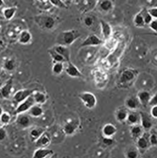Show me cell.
<instances>
[{
    "mask_svg": "<svg viewBox=\"0 0 157 158\" xmlns=\"http://www.w3.org/2000/svg\"><path fill=\"white\" fill-rule=\"evenodd\" d=\"M65 72L67 73L68 75H69L70 77L72 78H81L83 77V74L81 73V71L77 69V67L74 64H72L70 61L67 62V67L65 69Z\"/></svg>",
    "mask_w": 157,
    "mask_h": 158,
    "instance_id": "obj_14",
    "label": "cell"
},
{
    "mask_svg": "<svg viewBox=\"0 0 157 158\" xmlns=\"http://www.w3.org/2000/svg\"><path fill=\"white\" fill-rule=\"evenodd\" d=\"M116 133H117V127L110 123L106 124L102 128L103 137H112Z\"/></svg>",
    "mask_w": 157,
    "mask_h": 158,
    "instance_id": "obj_21",
    "label": "cell"
},
{
    "mask_svg": "<svg viewBox=\"0 0 157 158\" xmlns=\"http://www.w3.org/2000/svg\"><path fill=\"white\" fill-rule=\"evenodd\" d=\"M28 111H29V114L33 118H39L43 114V109L41 106V105L35 104V103L30 107Z\"/></svg>",
    "mask_w": 157,
    "mask_h": 158,
    "instance_id": "obj_25",
    "label": "cell"
},
{
    "mask_svg": "<svg viewBox=\"0 0 157 158\" xmlns=\"http://www.w3.org/2000/svg\"><path fill=\"white\" fill-rule=\"evenodd\" d=\"M124 104H125V107L127 108L128 110H130V111H136L142 106L137 97L134 96V95L127 97L126 99H125Z\"/></svg>",
    "mask_w": 157,
    "mask_h": 158,
    "instance_id": "obj_9",
    "label": "cell"
},
{
    "mask_svg": "<svg viewBox=\"0 0 157 158\" xmlns=\"http://www.w3.org/2000/svg\"><path fill=\"white\" fill-rule=\"evenodd\" d=\"M138 71L132 69H126L123 71L120 77V83L122 85H127V84H132L134 81L137 78Z\"/></svg>",
    "mask_w": 157,
    "mask_h": 158,
    "instance_id": "obj_2",
    "label": "cell"
},
{
    "mask_svg": "<svg viewBox=\"0 0 157 158\" xmlns=\"http://www.w3.org/2000/svg\"><path fill=\"white\" fill-rule=\"evenodd\" d=\"M10 115L8 112H3L0 116V122L3 124H8L10 122Z\"/></svg>",
    "mask_w": 157,
    "mask_h": 158,
    "instance_id": "obj_36",
    "label": "cell"
},
{
    "mask_svg": "<svg viewBox=\"0 0 157 158\" xmlns=\"http://www.w3.org/2000/svg\"><path fill=\"white\" fill-rule=\"evenodd\" d=\"M49 1H50V3H51L53 5H55L56 7H60V8H67V7H68V6L62 2V0H49Z\"/></svg>",
    "mask_w": 157,
    "mask_h": 158,
    "instance_id": "obj_37",
    "label": "cell"
},
{
    "mask_svg": "<svg viewBox=\"0 0 157 158\" xmlns=\"http://www.w3.org/2000/svg\"><path fill=\"white\" fill-rule=\"evenodd\" d=\"M4 4V0H0V7H2V6H3Z\"/></svg>",
    "mask_w": 157,
    "mask_h": 158,
    "instance_id": "obj_46",
    "label": "cell"
},
{
    "mask_svg": "<svg viewBox=\"0 0 157 158\" xmlns=\"http://www.w3.org/2000/svg\"><path fill=\"white\" fill-rule=\"evenodd\" d=\"M40 1H43V0H40Z\"/></svg>",
    "mask_w": 157,
    "mask_h": 158,
    "instance_id": "obj_50",
    "label": "cell"
},
{
    "mask_svg": "<svg viewBox=\"0 0 157 158\" xmlns=\"http://www.w3.org/2000/svg\"><path fill=\"white\" fill-rule=\"evenodd\" d=\"M134 24L136 27H138V28H143V27H144L145 23H144V20H143V14L142 12H138L136 14V16L134 17Z\"/></svg>",
    "mask_w": 157,
    "mask_h": 158,
    "instance_id": "obj_30",
    "label": "cell"
},
{
    "mask_svg": "<svg viewBox=\"0 0 157 158\" xmlns=\"http://www.w3.org/2000/svg\"><path fill=\"white\" fill-rule=\"evenodd\" d=\"M4 112V111H3V109H2V107H0V116H1V114Z\"/></svg>",
    "mask_w": 157,
    "mask_h": 158,
    "instance_id": "obj_47",
    "label": "cell"
},
{
    "mask_svg": "<svg viewBox=\"0 0 157 158\" xmlns=\"http://www.w3.org/2000/svg\"><path fill=\"white\" fill-rule=\"evenodd\" d=\"M128 113H129V110L126 107H120L115 112V118H116L117 121H118L120 123H123L127 119Z\"/></svg>",
    "mask_w": 157,
    "mask_h": 158,
    "instance_id": "obj_18",
    "label": "cell"
},
{
    "mask_svg": "<svg viewBox=\"0 0 157 158\" xmlns=\"http://www.w3.org/2000/svg\"><path fill=\"white\" fill-rule=\"evenodd\" d=\"M38 25L43 27V29L51 30L55 25V19L51 16H44L39 17V22L37 21Z\"/></svg>",
    "mask_w": 157,
    "mask_h": 158,
    "instance_id": "obj_7",
    "label": "cell"
},
{
    "mask_svg": "<svg viewBox=\"0 0 157 158\" xmlns=\"http://www.w3.org/2000/svg\"><path fill=\"white\" fill-rule=\"evenodd\" d=\"M51 143L50 134L44 131V132L35 141V145L36 148H47Z\"/></svg>",
    "mask_w": 157,
    "mask_h": 158,
    "instance_id": "obj_5",
    "label": "cell"
},
{
    "mask_svg": "<svg viewBox=\"0 0 157 158\" xmlns=\"http://www.w3.org/2000/svg\"><path fill=\"white\" fill-rule=\"evenodd\" d=\"M136 97L138 98V100L140 101L141 105L143 106H148V104H149V99H150V97H151V94H150V93H149V91L141 90V91H139V92L137 93Z\"/></svg>",
    "mask_w": 157,
    "mask_h": 158,
    "instance_id": "obj_17",
    "label": "cell"
},
{
    "mask_svg": "<svg viewBox=\"0 0 157 158\" xmlns=\"http://www.w3.org/2000/svg\"><path fill=\"white\" fill-rule=\"evenodd\" d=\"M17 7H8L3 10V15L6 20H11L17 12Z\"/></svg>",
    "mask_w": 157,
    "mask_h": 158,
    "instance_id": "obj_28",
    "label": "cell"
},
{
    "mask_svg": "<svg viewBox=\"0 0 157 158\" xmlns=\"http://www.w3.org/2000/svg\"><path fill=\"white\" fill-rule=\"evenodd\" d=\"M149 28L153 30L154 32H156L157 31V19H153L152 21L150 22L149 23Z\"/></svg>",
    "mask_w": 157,
    "mask_h": 158,
    "instance_id": "obj_42",
    "label": "cell"
},
{
    "mask_svg": "<svg viewBox=\"0 0 157 158\" xmlns=\"http://www.w3.org/2000/svg\"><path fill=\"white\" fill-rule=\"evenodd\" d=\"M32 40V35L28 30H22L18 36V43L23 45L29 44Z\"/></svg>",
    "mask_w": 157,
    "mask_h": 158,
    "instance_id": "obj_22",
    "label": "cell"
},
{
    "mask_svg": "<svg viewBox=\"0 0 157 158\" xmlns=\"http://www.w3.org/2000/svg\"><path fill=\"white\" fill-rule=\"evenodd\" d=\"M98 7L104 12H108L113 9V3L111 0H99Z\"/></svg>",
    "mask_w": 157,
    "mask_h": 158,
    "instance_id": "obj_24",
    "label": "cell"
},
{
    "mask_svg": "<svg viewBox=\"0 0 157 158\" xmlns=\"http://www.w3.org/2000/svg\"><path fill=\"white\" fill-rule=\"evenodd\" d=\"M114 143V140L112 139V137H103V143L106 146L111 145L112 143Z\"/></svg>",
    "mask_w": 157,
    "mask_h": 158,
    "instance_id": "obj_40",
    "label": "cell"
},
{
    "mask_svg": "<svg viewBox=\"0 0 157 158\" xmlns=\"http://www.w3.org/2000/svg\"><path fill=\"white\" fill-rule=\"evenodd\" d=\"M55 154L54 150H49L47 148H37L33 154V158H46L50 157Z\"/></svg>",
    "mask_w": 157,
    "mask_h": 158,
    "instance_id": "obj_16",
    "label": "cell"
},
{
    "mask_svg": "<svg viewBox=\"0 0 157 158\" xmlns=\"http://www.w3.org/2000/svg\"><path fill=\"white\" fill-rule=\"evenodd\" d=\"M44 131H45V130H43V129L42 128H39V127H34V128H32L30 131V139H31L32 141L35 142L43 132H44Z\"/></svg>",
    "mask_w": 157,
    "mask_h": 158,
    "instance_id": "obj_29",
    "label": "cell"
},
{
    "mask_svg": "<svg viewBox=\"0 0 157 158\" xmlns=\"http://www.w3.org/2000/svg\"><path fill=\"white\" fill-rule=\"evenodd\" d=\"M100 26H101L104 39L107 40V39L110 38V35L112 34V29H111V26L110 25V23L105 22V20H101L100 21Z\"/></svg>",
    "mask_w": 157,
    "mask_h": 158,
    "instance_id": "obj_20",
    "label": "cell"
},
{
    "mask_svg": "<svg viewBox=\"0 0 157 158\" xmlns=\"http://www.w3.org/2000/svg\"><path fill=\"white\" fill-rule=\"evenodd\" d=\"M12 85H13V80L12 79H9L8 81L5 82L2 88L0 90V94L4 98H10V94L12 92Z\"/></svg>",
    "mask_w": 157,
    "mask_h": 158,
    "instance_id": "obj_15",
    "label": "cell"
},
{
    "mask_svg": "<svg viewBox=\"0 0 157 158\" xmlns=\"http://www.w3.org/2000/svg\"><path fill=\"white\" fill-rule=\"evenodd\" d=\"M48 54L51 56V58L54 60V62H66V60H65L63 57L60 56V55H59L57 52H55L53 48L52 49H48Z\"/></svg>",
    "mask_w": 157,
    "mask_h": 158,
    "instance_id": "obj_31",
    "label": "cell"
},
{
    "mask_svg": "<svg viewBox=\"0 0 157 158\" xmlns=\"http://www.w3.org/2000/svg\"><path fill=\"white\" fill-rule=\"evenodd\" d=\"M149 14L153 17V19H157V7H152L147 10Z\"/></svg>",
    "mask_w": 157,
    "mask_h": 158,
    "instance_id": "obj_39",
    "label": "cell"
},
{
    "mask_svg": "<svg viewBox=\"0 0 157 158\" xmlns=\"http://www.w3.org/2000/svg\"><path fill=\"white\" fill-rule=\"evenodd\" d=\"M7 132H6V130L4 127H0V142L4 141L6 137Z\"/></svg>",
    "mask_w": 157,
    "mask_h": 158,
    "instance_id": "obj_44",
    "label": "cell"
},
{
    "mask_svg": "<svg viewBox=\"0 0 157 158\" xmlns=\"http://www.w3.org/2000/svg\"><path fill=\"white\" fill-rule=\"evenodd\" d=\"M16 67L15 64V60L13 59H7L4 60V69L7 71H13Z\"/></svg>",
    "mask_w": 157,
    "mask_h": 158,
    "instance_id": "obj_34",
    "label": "cell"
},
{
    "mask_svg": "<svg viewBox=\"0 0 157 158\" xmlns=\"http://www.w3.org/2000/svg\"><path fill=\"white\" fill-rule=\"evenodd\" d=\"M150 116L153 118H157V106H154L150 110Z\"/></svg>",
    "mask_w": 157,
    "mask_h": 158,
    "instance_id": "obj_45",
    "label": "cell"
},
{
    "mask_svg": "<svg viewBox=\"0 0 157 158\" xmlns=\"http://www.w3.org/2000/svg\"><path fill=\"white\" fill-rule=\"evenodd\" d=\"M66 1H67L68 3H71V2H72L73 0H66Z\"/></svg>",
    "mask_w": 157,
    "mask_h": 158,
    "instance_id": "obj_48",
    "label": "cell"
},
{
    "mask_svg": "<svg viewBox=\"0 0 157 158\" xmlns=\"http://www.w3.org/2000/svg\"><path fill=\"white\" fill-rule=\"evenodd\" d=\"M0 73H1V69H0Z\"/></svg>",
    "mask_w": 157,
    "mask_h": 158,
    "instance_id": "obj_49",
    "label": "cell"
},
{
    "mask_svg": "<svg viewBox=\"0 0 157 158\" xmlns=\"http://www.w3.org/2000/svg\"><path fill=\"white\" fill-rule=\"evenodd\" d=\"M149 106H157V95L156 94H154L153 96L150 97V99H149Z\"/></svg>",
    "mask_w": 157,
    "mask_h": 158,
    "instance_id": "obj_41",
    "label": "cell"
},
{
    "mask_svg": "<svg viewBox=\"0 0 157 158\" xmlns=\"http://www.w3.org/2000/svg\"><path fill=\"white\" fill-rule=\"evenodd\" d=\"M140 124L145 131H149L153 127V122L151 119V116L147 112H140Z\"/></svg>",
    "mask_w": 157,
    "mask_h": 158,
    "instance_id": "obj_11",
    "label": "cell"
},
{
    "mask_svg": "<svg viewBox=\"0 0 157 158\" xmlns=\"http://www.w3.org/2000/svg\"><path fill=\"white\" fill-rule=\"evenodd\" d=\"M80 126V122L79 120H70L64 124L63 131L66 135L68 136H72L74 133L76 132V131Z\"/></svg>",
    "mask_w": 157,
    "mask_h": 158,
    "instance_id": "obj_6",
    "label": "cell"
},
{
    "mask_svg": "<svg viewBox=\"0 0 157 158\" xmlns=\"http://www.w3.org/2000/svg\"><path fill=\"white\" fill-rule=\"evenodd\" d=\"M18 117L17 118V125H19L22 128H27L29 127L31 124V120H30V116L26 115V114H17Z\"/></svg>",
    "mask_w": 157,
    "mask_h": 158,
    "instance_id": "obj_19",
    "label": "cell"
},
{
    "mask_svg": "<svg viewBox=\"0 0 157 158\" xmlns=\"http://www.w3.org/2000/svg\"><path fill=\"white\" fill-rule=\"evenodd\" d=\"M149 144L151 146H155L157 144V136L155 133H151L149 136Z\"/></svg>",
    "mask_w": 157,
    "mask_h": 158,
    "instance_id": "obj_38",
    "label": "cell"
},
{
    "mask_svg": "<svg viewBox=\"0 0 157 158\" xmlns=\"http://www.w3.org/2000/svg\"><path fill=\"white\" fill-rule=\"evenodd\" d=\"M35 103L38 105H43L47 102V96L42 92H34L32 94Z\"/></svg>",
    "mask_w": 157,
    "mask_h": 158,
    "instance_id": "obj_27",
    "label": "cell"
},
{
    "mask_svg": "<svg viewBox=\"0 0 157 158\" xmlns=\"http://www.w3.org/2000/svg\"><path fill=\"white\" fill-rule=\"evenodd\" d=\"M126 121L131 125L139 124L140 123V113L136 111H129Z\"/></svg>",
    "mask_w": 157,
    "mask_h": 158,
    "instance_id": "obj_23",
    "label": "cell"
},
{
    "mask_svg": "<svg viewBox=\"0 0 157 158\" xmlns=\"http://www.w3.org/2000/svg\"><path fill=\"white\" fill-rule=\"evenodd\" d=\"M124 155H125V157L126 158H137L139 156V152H138L137 148L131 147L129 150H126V152H125Z\"/></svg>",
    "mask_w": 157,
    "mask_h": 158,
    "instance_id": "obj_33",
    "label": "cell"
},
{
    "mask_svg": "<svg viewBox=\"0 0 157 158\" xmlns=\"http://www.w3.org/2000/svg\"><path fill=\"white\" fill-rule=\"evenodd\" d=\"M81 34L76 30H68V31H63L58 35L57 38V43L60 45H64V46H70L72 43L76 41L77 39L80 38Z\"/></svg>",
    "mask_w": 157,
    "mask_h": 158,
    "instance_id": "obj_1",
    "label": "cell"
},
{
    "mask_svg": "<svg viewBox=\"0 0 157 158\" xmlns=\"http://www.w3.org/2000/svg\"><path fill=\"white\" fill-rule=\"evenodd\" d=\"M143 129L141 126V124H136L132 125L131 128H130V135H131V137L135 141L140 136L143 135Z\"/></svg>",
    "mask_w": 157,
    "mask_h": 158,
    "instance_id": "obj_26",
    "label": "cell"
},
{
    "mask_svg": "<svg viewBox=\"0 0 157 158\" xmlns=\"http://www.w3.org/2000/svg\"><path fill=\"white\" fill-rule=\"evenodd\" d=\"M84 23L86 27H91L93 24V18L92 17H86L84 20Z\"/></svg>",
    "mask_w": 157,
    "mask_h": 158,
    "instance_id": "obj_43",
    "label": "cell"
},
{
    "mask_svg": "<svg viewBox=\"0 0 157 158\" xmlns=\"http://www.w3.org/2000/svg\"><path fill=\"white\" fill-rule=\"evenodd\" d=\"M104 43V41L100 39L98 35L92 34L88 35L81 43V47H87V46H98Z\"/></svg>",
    "mask_w": 157,
    "mask_h": 158,
    "instance_id": "obj_8",
    "label": "cell"
},
{
    "mask_svg": "<svg viewBox=\"0 0 157 158\" xmlns=\"http://www.w3.org/2000/svg\"><path fill=\"white\" fill-rule=\"evenodd\" d=\"M35 104V100L34 98H33V96L32 95H30V97H28V98L24 99L23 101H22L20 102V104L18 105V106L16 109V111H15V114H20V113H24L25 111H28L30 110V108L33 105Z\"/></svg>",
    "mask_w": 157,
    "mask_h": 158,
    "instance_id": "obj_4",
    "label": "cell"
},
{
    "mask_svg": "<svg viewBox=\"0 0 157 158\" xmlns=\"http://www.w3.org/2000/svg\"><path fill=\"white\" fill-rule=\"evenodd\" d=\"M149 136L147 133H143V135L140 136L136 140V148L138 150H146L149 149Z\"/></svg>",
    "mask_w": 157,
    "mask_h": 158,
    "instance_id": "obj_12",
    "label": "cell"
},
{
    "mask_svg": "<svg viewBox=\"0 0 157 158\" xmlns=\"http://www.w3.org/2000/svg\"><path fill=\"white\" fill-rule=\"evenodd\" d=\"M64 70L63 62H55L52 68V72L56 75L61 74Z\"/></svg>",
    "mask_w": 157,
    "mask_h": 158,
    "instance_id": "obj_32",
    "label": "cell"
},
{
    "mask_svg": "<svg viewBox=\"0 0 157 158\" xmlns=\"http://www.w3.org/2000/svg\"><path fill=\"white\" fill-rule=\"evenodd\" d=\"M78 97L82 101V103L85 105V106L88 109H93L97 105V98L91 92L81 93L78 95Z\"/></svg>",
    "mask_w": 157,
    "mask_h": 158,
    "instance_id": "obj_3",
    "label": "cell"
},
{
    "mask_svg": "<svg viewBox=\"0 0 157 158\" xmlns=\"http://www.w3.org/2000/svg\"><path fill=\"white\" fill-rule=\"evenodd\" d=\"M35 91L32 89H23L17 91L16 94L13 95V101L16 103H20L23 101L24 99L30 97V95L34 93Z\"/></svg>",
    "mask_w": 157,
    "mask_h": 158,
    "instance_id": "obj_10",
    "label": "cell"
},
{
    "mask_svg": "<svg viewBox=\"0 0 157 158\" xmlns=\"http://www.w3.org/2000/svg\"><path fill=\"white\" fill-rule=\"evenodd\" d=\"M141 12H142V14H143V20H144L145 25H149V23L153 20V17L149 15V12H148V10H145V9L142 10H141Z\"/></svg>",
    "mask_w": 157,
    "mask_h": 158,
    "instance_id": "obj_35",
    "label": "cell"
},
{
    "mask_svg": "<svg viewBox=\"0 0 157 158\" xmlns=\"http://www.w3.org/2000/svg\"><path fill=\"white\" fill-rule=\"evenodd\" d=\"M53 49L55 52H57L59 55L62 56L64 59H65V60H66V62L71 60V52H70V49H69V48L68 46L57 44L56 46L53 48Z\"/></svg>",
    "mask_w": 157,
    "mask_h": 158,
    "instance_id": "obj_13",
    "label": "cell"
}]
</instances>
